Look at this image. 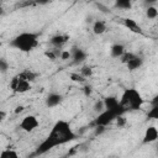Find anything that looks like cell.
Segmentation results:
<instances>
[{
	"mask_svg": "<svg viewBox=\"0 0 158 158\" xmlns=\"http://www.w3.org/2000/svg\"><path fill=\"white\" fill-rule=\"evenodd\" d=\"M123 26H125L126 28H128V30H130L131 32H133V33H139V35L143 33L142 27H141V26L138 25V22L135 21L133 19H130V17L123 19Z\"/></svg>",
	"mask_w": 158,
	"mask_h": 158,
	"instance_id": "11",
	"label": "cell"
},
{
	"mask_svg": "<svg viewBox=\"0 0 158 158\" xmlns=\"http://www.w3.org/2000/svg\"><path fill=\"white\" fill-rule=\"evenodd\" d=\"M147 118L148 120H157L158 118V105H152V107L149 109V111L147 114Z\"/></svg>",
	"mask_w": 158,
	"mask_h": 158,
	"instance_id": "22",
	"label": "cell"
},
{
	"mask_svg": "<svg viewBox=\"0 0 158 158\" xmlns=\"http://www.w3.org/2000/svg\"><path fill=\"white\" fill-rule=\"evenodd\" d=\"M125 46L121 43H115L110 47V56L112 58H121V56L125 53Z\"/></svg>",
	"mask_w": 158,
	"mask_h": 158,
	"instance_id": "14",
	"label": "cell"
},
{
	"mask_svg": "<svg viewBox=\"0 0 158 158\" xmlns=\"http://www.w3.org/2000/svg\"><path fill=\"white\" fill-rule=\"evenodd\" d=\"M135 56H136V54H135V53H132V52H125V53H123V54L121 56L120 60H121V62H122L123 64H126V63H127V62H128L130 59H132V58H133Z\"/></svg>",
	"mask_w": 158,
	"mask_h": 158,
	"instance_id": "27",
	"label": "cell"
},
{
	"mask_svg": "<svg viewBox=\"0 0 158 158\" xmlns=\"http://www.w3.org/2000/svg\"><path fill=\"white\" fill-rule=\"evenodd\" d=\"M22 110H23V106H17V107H16V110H15V112L17 114V112H21Z\"/></svg>",
	"mask_w": 158,
	"mask_h": 158,
	"instance_id": "33",
	"label": "cell"
},
{
	"mask_svg": "<svg viewBox=\"0 0 158 158\" xmlns=\"http://www.w3.org/2000/svg\"><path fill=\"white\" fill-rule=\"evenodd\" d=\"M143 65V59L138 56H135L132 59H130L127 63H126V67L130 72H135L137 69H139Z\"/></svg>",
	"mask_w": 158,
	"mask_h": 158,
	"instance_id": "13",
	"label": "cell"
},
{
	"mask_svg": "<svg viewBox=\"0 0 158 158\" xmlns=\"http://www.w3.org/2000/svg\"><path fill=\"white\" fill-rule=\"evenodd\" d=\"M93 109H94V111H95L96 114H101V112L105 110L102 100H96V101L94 102V106H93Z\"/></svg>",
	"mask_w": 158,
	"mask_h": 158,
	"instance_id": "26",
	"label": "cell"
},
{
	"mask_svg": "<svg viewBox=\"0 0 158 158\" xmlns=\"http://www.w3.org/2000/svg\"><path fill=\"white\" fill-rule=\"evenodd\" d=\"M114 158H118V157H114Z\"/></svg>",
	"mask_w": 158,
	"mask_h": 158,
	"instance_id": "34",
	"label": "cell"
},
{
	"mask_svg": "<svg viewBox=\"0 0 158 158\" xmlns=\"http://www.w3.org/2000/svg\"><path fill=\"white\" fill-rule=\"evenodd\" d=\"M115 122H116V126H117L118 128H123V127L127 125V120H126V117H125L123 115L117 116V117L115 118Z\"/></svg>",
	"mask_w": 158,
	"mask_h": 158,
	"instance_id": "25",
	"label": "cell"
},
{
	"mask_svg": "<svg viewBox=\"0 0 158 158\" xmlns=\"http://www.w3.org/2000/svg\"><path fill=\"white\" fill-rule=\"evenodd\" d=\"M93 73H94V70H93V68L90 65H83L81 69H80V75L84 77L85 79L86 78H90L93 75Z\"/></svg>",
	"mask_w": 158,
	"mask_h": 158,
	"instance_id": "21",
	"label": "cell"
},
{
	"mask_svg": "<svg viewBox=\"0 0 158 158\" xmlns=\"http://www.w3.org/2000/svg\"><path fill=\"white\" fill-rule=\"evenodd\" d=\"M83 93H84V95H85L86 98L91 96V94H93V86H91L90 84H84V86H83Z\"/></svg>",
	"mask_w": 158,
	"mask_h": 158,
	"instance_id": "28",
	"label": "cell"
},
{
	"mask_svg": "<svg viewBox=\"0 0 158 158\" xmlns=\"http://www.w3.org/2000/svg\"><path fill=\"white\" fill-rule=\"evenodd\" d=\"M146 17L148 20H156L158 17V9L154 5L146 7Z\"/></svg>",
	"mask_w": 158,
	"mask_h": 158,
	"instance_id": "18",
	"label": "cell"
},
{
	"mask_svg": "<svg viewBox=\"0 0 158 158\" xmlns=\"http://www.w3.org/2000/svg\"><path fill=\"white\" fill-rule=\"evenodd\" d=\"M69 40V36L68 35H64V33H57V35H53L51 38H49V43L54 47V48H62Z\"/></svg>",
	"mask_w": 158,
	"mask_h": 158,
	"instance_id": "9",
	"label": "cell"
},
{
	"mask_svg": "<svg viewBox=\"0 0 158 158\" xmlns=\"http://www.w3.org/2000/svg\"><path fill=\"white\" fill-rule=\"evenodd\" d=\"M69 52H70V58L73 59V64H81L88 58L86 52L83 48H80V47L74 46Z\"/></svg>",
	"mask_w": 158,
	"mask_h": 158,
	"instance_id": "7",
	"label": "cell"
},
{
	"mask_svg": "<svg viewBox=\"0 0 158 158\" xmlns=\"http://www.w3.org/2000/svg\"><path fill=\"white\" fill-rule=\"evenodd\" d=\"M62 101H63V96L60 94H58V93H49L46 96V100H44L46 106L49 107V109L58 106L59 104H62Z\"/></svg>",
	"mask_w": 158,
	"mask_h": 158,
	"instance_id": "10",
	"label": "cell"
},
{
	"mask_svg": "<svg viewBox=\"0 0 158 158\" xmlns=\"http://www.w3.org/2000/svg\"><path fill=\"white\" fill-rule=\"evenodd\" d=\"M105 130H106V127H104V126H95V128H94V135H95V136H100V135H102V133L105 132Z\"/></svg>",
	"mask_w": 158,
	"mask_h": 158,
	"instance_id": "30",
	"label": "cell"
},
{
	"mask_svg": "<svg viewBox=\"0 0 158 158\" xmlns=\"http://www.w3.org/2000/svg\"><path fill=\"white\" fill-rule=\"evenodd\" d=\"M102 102H104L105 110H115V109H117V107L120 106L118 99H117L116 96H114V95H109V96L104 98Z\"/></svg>",
	"mask_w": 158,
	"mask_h": 158,
	"instance_id": "12",
	"label": "cell"
},
{
	"mask_svg": "<svg viewBox=\"0 0 158 158\" xmlns=\"http://www.w3.org/2000/svg\"><path fill=\"white\" fill-rule=\"evenodd\" d=\"M9 68H10L9 62H7L5 58L0 57V74H5V73H7Z\"/></svg>",
	"mask_w": 158,
	"mask_h": 158,
	"instance_id": "24",
	"label": "cell"
},
{
	"mask_svg": "<svg viewBox=\"0 0 158 158\" xmlns=\"http://www.w3.org/2000/svg\"><path fill=\"white\" fill-rule=\"evenodd\" d=\"M75 138H77V135L72 130L70 123L65 120H58L53 125L48 136L37 146V148L35 151V156L44 154L58 146L65 144L70 141H74Z\"/></svg>",
	"mask_w": 158,
	"mask_h": 158,
	"instance_id": "1",
	"label": "cell"
},
{
	"mask_svg": "<svg viewBox=\"0 0 158 158\" xmlns=\"http://www.w3.org/2000/svg\"><path fill=\"white\" fill-rule=\"evenodd\" d=\"M118 101H120V106H122L126 111L141 110L142 109V105H143L142 95L135 88L125 89V91L122 93L121 99Z\"/></svg>",
	"mask_w": 158,
	"mask_h": 158,
	"instance_id": "3",
	"label": "cell"
},
{
	"mask_svg": "<svg viewBox=\"0 0 158 158\" xmlns=\"http://www.w3.org/2000/svg\"><path fill=\"white\" fill-rule=\"evenodd\" d=\"M125 112H127L122 106H118L115 110H104L101 114L98 115V117L94 120L93 125L95 126H104L106 127L107 125H110L112 121H115V118L120 115H123Z\"/></svg>",
	"mask_w": 158,
	"mask_h": 158,
	"instance_id": "4",
	"label": "cell"
},
{
	"mask_svg": "<svg viewBox=\"0 0 158 158\" xmlns=\"http://www.w3.org/2000/svg\"><path fill=\"white\" fill-rule=\"evenodd\" d=\"M38 118L35 115H26L20 122V128L25 132H32L38 127Z\"/></svg>",
	"mask_w": 158,
	"mask_h": 158,
	"instance_id": "6",
	"label": "cell"
},
{
	"mask_svg": "<svg viewBox=\"0 0 158 158\" xmlns=\"http://www.w3.org/2000/svg\"><path fill=\"white\" fill-rule=\"evenodd\" d=\"M69 78H70V80H73L75 83H80V84L85 83V80H86L84 77L80 75V73H70L69 74Z\"/></svg>",
	"mask_w": 158,
	"mask_h": 158,
	"instance_id": "23",
	"label": "cell"
},
{
	"mask_svg": "<svg viewBox=\"0 0 158 158\" xmlns=\"http://www.w3.org/2000/svg\"><path fill=\"white\" fill-rule=\"evenodd\" d=\"M10 89L16 94H23L31 89V83L20 78L19 75H15L10 81Z\"/></svg>",
	"mask_w": 158,
	"mask_h": 158,
	"instance_id": "5",
	"label": "cell"
},
{
	"mask_svg": "<svg viewBox=\"0 0 158 158\" xmlns=\"http://www.w3.org/2000/svg\"><path fill=\"white\" fill-rule=\"evenodd\" d=\"M95 6H96L98 9H100V11H102V12H105V14H109V12H110V10H109L106 6H104L102 4H100V2H96Z\"/></svg>",
	"mask_w": 158,
	"mask_h": 158,
	"instance_id": "31",
	"label": "cell"
},
{
	"mask_svg": "<svg viewBox=\"0 0 158 158\" xmlns=\"http://www.w3.org/2000/svg\"><path fill=\"white\" fill-rule=\"evenodd\" d=\"M115 7H118L121 10H130L132 7V1L131 0H117L115 2Z\"/></svg>",
	"mask_w": 158,
	"mask_h": 158,
	"instance_id": "19",
	"label": "cell"
},
{
	"mask_svg": "<svg viewBox=\"0 0 158 158\" xmlns=\"http://www.w3.org/2000/svg\"><path fill=\"white\" fill-rule=\"evenodd\" d=\"M158 139V130L156 126H148L144 131V135H143V138H142V144H149V143H153Z\"/></svg>",
	"mask_w": 158,
	"mask_h": 158,
	"instance_id": "8",
	"label": "cell"
},
{
	"mask_svg": "<svg viewBox=\"0 0 158 158\" xmlns=\"http://www.w3.org/2000/svg\"><path fill=\"white\" fill-rule=\"evenodd\" d=\"M59 52L56 49H47V51H44V57L49 60H56L57 57H59Z\"/></svg>",
	"mask_w": 158,
	"mask_h": 158,
	"instance_id": "20",
	"label": "cell"
},
{
	"mask_svg": "<svg viewBox=\"0 0 158 158\" xmlns=\"http://www.w3.org/2000/svg\"><path fill=\"white\" fill-rule=\"evenodd\" d=\"M59 58L63 60H68L70 58V52L69 51H60L59 52Z\"/></svg>",
	"mask_w": 158,
	"mask_h": 158,
	"instance_id": "29",
	"label": "cell"
},
{
	"mask_svg": "<svg viewBox=\"0 0 158 158\" xmlns=\"http://www.w3.org/2000/svg\"><path fill=\"white\" fill-rule=\"evenodd\" d=\"M5 117H6V112H5V111H2V110H0V123L5 120Z\"/></svg>",
	"mask_w": 158,
	"mask_h": 158,
	"instance_id": "32",
	"label": "cell"
},
{
	"mask_svg": "<svg viewBox=\"0 0 158 158\" xmlns=\"http://www.w3.org/2000/svg\"><path fill=\"white\" fill-rule=\"evenodd\" d=\"M91 30H93L94 35H98V36H99V35L105 33L106 30H107V27H106L105 21H102V20H96V21H94Z\"/></svg>",
	"mask_w": 158,
	"mask_h": 158,
	"instance_id": "15",
	"label": "cell"
},
{
	"mask_svg": "<svg viewBox=\"0 0 158 158\" xmlns=\"http://www.w3.org/2000/svg\"><path fill=\"white\" fill-rule=\"evenodd\" d=\"M17 75H19L20 78H22V79L27 80L28 83H32V81H35V80L37 79L38 73H36V72H33V70H31V69H26V70H23V72L19 73Z\"/></svg>",
	"mask_w": 158,
	"mask_h": 158,
	"instance_id": "16",
	"label": "cell"
},
{
	"mask_svg": "<svg viewBox=\"0 0 158 158\" xmlns=\"http://www.w3.org/2000/svg\"><path fill=\"white\" fill-rule=\"evenodd\" d=\"M38 38H40L38 32H27L26 31V32H21L19 35H16L9 42V46L20 52L28 53L38 46Z\"/></svg>",
	"mask_w": 158,
	"mask_h": 158,
	"instance_id": "2",
	"label": "cell"
},
{
	"mask_svg": "<svg viewBox=\"0 0 158 158\" xmlns=\"http://www.w3.org/2000/svg\"><path fill=\"white\" fill-rule=\"evenodd\" d=\"M0 158H21L20 154L11 148H5L0 152Z\"/></svg>",
	"mask_w": 158,
	"mask_h": 158,
	"instance_id": "17",
	"label": "cell"
}]
</instances>
